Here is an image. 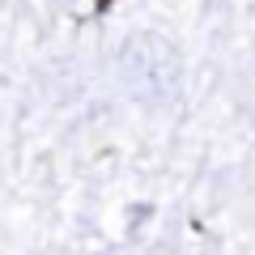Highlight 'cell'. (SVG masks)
<instances>
[{"label": "cell", "mask_w": 255, "mask_h": 255, "mask_svg": "<svg viewBox=\"0 0 255 255\" xmlns=\"http://www.w3.org/2000/svg\"><path fill=\"white\" fill-rule=\"evenodd\" d=\"M115 77L119 90L140 107H170L183 94V55L157 30L128 34L115 51Z\"/></svg>", "instance_id": "6da1fadb"}]
</instances>
